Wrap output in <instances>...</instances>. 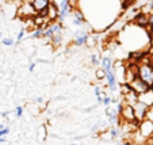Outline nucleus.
Here are the masks:
<instances>
[{
  "label": "nucleus",
  "mask_w": 153,
  "mask_h": 145,
  "mask_svg": "<svg viewBox=\"0 0 153 145\" xmlns=\"http://www.w3.org/2000/svg\"><path fill=\"white\" fill-rule=\"evenodd\" d=\"M137 76H138L142 81H145L148 86H150V87L153 88V64H148V62L140 64Z\"/></svg>",
  "instance_id": "obj_1"
},
{
  "label": "nucleus",
  "mask_w": 153,
  "mask_h": 145,
  "mask_svg": "<svg viewBox=\"0 0 153 145\" xmlns=\"http://www.w3.org/2000/svg\"><path fill=\"white\" fill-rule=\"evenodd\" d=\"M130 87H131V90H133L136 94H138V95H142V94L148 92L149 90H152V87L148 86L145 81H142L138 76H137V77L130 83Z\"/></svg>",
  "instance_id": "obj_2"
},
{
  "label": "nucleus",
  "mask_w": 153,
  "mask_h": 145,
  "mask_svg": "<svg viewBox=\"0 0 153 145\" xmlns=\"http://www.w3.org/2000/svg\"><path fill=\"white\" fill-rule=\"evenodd\" d=\"M133 107H134V111H136V118L138 122H142L145 119V117H148V113H149V109H150L149 106H146L142 102L136 103Z\"/></svg>",
  "instance_id": "obj_3"
},
{
  "label": "nucleus",
  "mask_w": 153,
  "mask_h": 145,
  "mask_svg": "<svg viewBox=\"0 0 153 145\" xmlns=\"http://www.w3.org/2000/svg\"><path fill=\"white\" fill-rule=\"evenodd\" d=\"M71 11H73V8L71 7L69 0H61L60 3V18H58V22H62L69 16Z\"/></svg>",
  "instance_id": "obj_4"
},
{
  "label": "nucleus",
  "mask_w": 153,
  "mask_h": 145,
  "mask_svg": "<svg viewBox=\"0 0 153 145\" xmlns=\"http://www.w3.org/2000/svg\"><path fill=\"white\" fill-rule=\"evenodd\" d=\"M58 18H60V6L56 1H52L49 11H48V19L50 23H56V22H58Z\"/></svg>",
  "instance_id": "obj_5"
},
{
  "label": "nucleus",
  "mask_w": 153,
  "mask_h": 145,
  "mask_svg": "<svg viewBox=\"0 0 153 145\" xmlns=\"http://www.w3.org/2000/svg\"><path fill=\"white\" fill-rule=\"evenodd\" d=\"M121 117L127 122H133V121H137L136 118V111H134V107L130 105H125L123 107V111L121 113Z\"/></svg>",
  "instance_id": "obj_6"
},
{
  "label": "nucleus",
  "mask_w": 153,
  "mask_h": 145,
  "mask_svg": "<svg viewBox=\"0 0 153 145\" xmlns=\"http://www.w3.org/2000/svg\"><path fill=\"white\" fill-rule=\"evenodd\" d=\"M88 39H90V34L85 33L83 29L77 30V31L75 33V45L76 46H83V45H85L87 42H88Z\"/></svg>",
  "instance_id": "obj_7"
},
{
  "label": "nucleus",
  "mask_w": 153,
  "mask_h": 145,
  "mask_svg": "<svg viewBox=\"0 0 153 145\" xmlns=\"http://www.w3.org/2000/svg\"><path fill=\"white\" fill-rule=\"evenodd\" d=\"M106 81H107V86L110 88L111 91L115 92L118 90V80H117V76H115V72L114 71H108L106 72Z\"/></svg>",
  "instance_id": "obj_8"
},
{
  "label": "nucleus",
  "mask_w": 153,
  "mask_h": 145,
  "mask_svg": "<svg viewBox=\"0 0 153 145\" xmlns=\"http://www.w3.org/2000/svg\"><path fill=\"white\" fill-rule=\"evenodd\" d=\"M53 0H33L31 4L33 7H34L35 12L37 14H39V12L45 11V10H48L50 7V4H52Z\"/></svg>",
  "instance_id": "obj_9"
},
{
  "label": "nucleus",
  "mask_w": 153,
  "mask_h": 145,
  "mask_svg": "<svg viewBox=\"0 0 153 145\" xmlns=\"http://www.w3.org/2000/svg\"><path fill=\"white\" fill-rule=\"evenodd\" d=\"M133 22L137 25V26H141V27H146L149 25V15L145 14L144 11L138 12V14L134 15L133 18Z\"/></svg>",
  "instance_id": "obj_10"
},
{
  "label": "nucleus",
  "mask_w": 153,
  "mask_h": 145,
  "mask_svg": "<svg viewBox=\"0 0 153 145\" xmlns=\"http://www.w3.org/2000/svg\"><path fill=\"white\" fill-rule=\"evenodd\" d=\"M140 132L144 136H150L153 133V121L150 119H144L142 122H140Z\"/></svg>",
  "instance_id": "obj_11"
},
{
  "label": "nucleus",
  "mask_w": 153,
  "mask_h": 145,
  "mask_svg": "<svg viewBox=\"0 0 153 145\" xmlns=\"http://www.w3.org/2000/svg\"><path fill=\"white\" fill-rule=\"evenodd\" d=\"M100 68H103L106 72H108V71H113L114 65H113V60H111L110 57H102V62H100Z\"/></svg>",
  "instance_id": "obj_12"
},
{
  "label": "nucleus",
  "mask_w": 153,
  "mask_h": 145,
  "mask_svg": "<svg viewBox=\"0 0 153 145\" xmlns=\"http://www.w3.org/2000/svg\"><path fill=\"white\" fill-rule=\"evenodd\" d=\"M73 18L77 20H80V22H83V23H85V15H84V12L81 11L79 7H76L75 10H73Z\"/></svg>",
  "instance_id": "obj_13"
},
{
  "label": "nucleus",
  "mask_w": 153,
  "mask_h": 145,
  "mask_svg": "<svg viewBox=\"0 0 153 145\" xmlns=\"http://www.w3.org/2000/svg\"><path fill=\"white\" fill-rule=\"evenodd\" d=\"M43 35H45V29H43V27H37V29L33 31L31 38H34V39H39V38H43Z\"/></svg>",
  "instance_id": "obj_14"
},
{
  "label": "nucleus",
  "mask_w": 153,
  "mask_h": 145,
  "mask_svg": "<svg viewBox=\"0 0 153 145\" xmlns=\"http://www.w3.org/2000/svg\"><path fill=\"white\" fill-rule=\"evenodd\" d=\"M50 42H52V45H54V46H60L61 42H62V33H60V34H56Z\"/></svg>",
  "instance_id": "obj_15"
},
{
  "label": "nucleus",
  "mask_w": 153,
  "mask_h": 145,
  "mask_svg": "<svg viewBox=\"0 0 153 145\" xmlns=\"http://www.w3.org/2000/svg\"><path fill=\"white\" fill-rule=\"evenodd\" d=\"M95 77L98 79V80L106 79V71H104L103 68H98V69L95 71Z\"/></svg>",
  "instance_id": "obj_16"
},
{
  "label": "nucleus",
  "mask_w": 153,
  "mask_h": 145,
  "mask_svg": "<svg viewBox=\"0 0 153 145\" xmlns=\"http://www.w3.org/2000/svg\"><path fill=\"white\" fill-rule=\"evenodd\" d=\"M102 60H99V57L96 54H91V64L95 65V67H98V65H100Z\"/></svg>",
  "instance_id": "obj_17"
},
{
  "label": "nucleus",
  "mask_w": 153,
  "mask_h": 145,
  "mask_svg": "<svg viewBox=\"0 0 153 145\" xmlns=\"http://www.w3.org/2000/svg\"><path fill=\"white\" fill-rule=\"evenodd\" d=\"M111 103H113V98H111V96H104L103 98V103H102V105H104V107H110V105Z\"/></svg>",
  "instance_id": "obj_18"
},
{
  "label": "nucleus",
  "mask_w": 153,
  "mask_h": 145,
  "mask_svg": "<svg viewBox=\"0 0 153 145\" xmlns=\"http://www.w3.org/2000/svg\"><path fill=\"white\" fill-rule=\"evenodd\" d=\"M1 44L6 45V46H12V45H14V39H12V38H3V39H1Z\"/></svg>",
  "instance_id": "obj_19"
},
{
  "label": "nucleus",
  "mask_w": 153,
  "mask_h": 145,
  "mask_svg": "<svg viewBox=\"0 0 153 145\" xmlns=\"http://www.w3.org/2000/svg\"><path fill=\"white\" fill-rule=\"evenodd\" d=\"M110 136H111V138H115V137H118L119 136V129L118 128H111V130H110Z\"/></svg>",
  "instance_id": "obj_20"
},
{
  "label": "nucleus",
  "mask_w": 153,
  "mask_h": 145,
  "mask_svg": "<svg viewBox=\"0 0 153 145\" xmlns=\"http://www.w3.org/2000/svg\"><path fill=\"white\" fill-rule=\"evenodd\" d=\"M15 115H16V118H22V115H23V107L22 106H18L15 109Z\"/></svg>",
  "instance_id": "obj_21"
},
{
  "label": "nucleus",
  "mask_w": 153,
  "mask_h": 145,
  "mask_svg": "<svg viewBox=\"0 0 153 145\" xmlns=\"http://www.w3.org/2000/svg\"><path fill=\"white\" fill-rule=\"evenodd\" d=\"M25 38V30H20L19 33H18V35H16V41H18V44H19L20 41Z\"/></svg>",
  "instance_id": "obj_22"
},
{
  "label": "nucleus",
  "mask_w": 153,
  "mask_h": 145,
  "mask_svg": "<svg viewBox=\"0 0 153 145\" xmlns=\"http://www.w3.org/2000/svg\"><path fill=\"white\" fill-rule=\"evenodd\" d=\"M8 133H10V128L8 126H6L3 130H0V138H1V137H6Z\"/></svg>",
  "instance_id": "obj_23"
},
{
  "label": "nucleus",
  "mask_w": 153,
  "mask_h": 145,
  "mask_svg": "<svg viewBox=\"0 0 153 145\" xmlns=\"http://www.w3.org/2000/svg\"><path fill=\"white\" fill-rule=\"evenodd\" d=\"M130 4H131V1H130V0H123V1H122V6H121V7H122V10L125 11L126 8H129Z\"/></svg>",
  "instance_id": "obj_24"
},
{
  "label": "nucleus",
  "mask_w": 153,
  "mask_h": 145,
  "mask_svg": "<svg viewBox=\"0 0 153 145\" xmlns=\"http://www.w3.org/2000/svg\"><path fill=\"white\" fill-rule=\"evenodd\" d=\"M72 23L75 25V26H77V27H83L84 25H85V23H83V22H80V20L75 19V18H73V19H72Z\"/></svg>",
  "instance_id": "obj_25"
},
{
  "label": "nucleus",
  "mask_w": 153,
  "mask_h": 145,
  "mask_svg": "<svg viewBox=\"0 0 153 145\" xmlns=\"http://www.w3.org/2000/svg\"><path fill=\"white\" fill-rule=\"evenodd\" d=\"M95 95H96V98H100V96H103V94H102L100 87H99V86H95Z\"/></svg>",
  "instance_id": "obj_26"
},
{
  "label": "nucleus",
  "mask_w": 153,
  "mask_h": 145,
  "mask_svg": "<svg viewBox=\"0 0 153 145\" xmlns=\"http://www.w3.org/2000/svg\"><path fill=\"white\" fill-rule=\"evenodd\" d=\"M35 65H37V62H31V64L29 65V71H30V72H33V71L35 69Z\"/></svg>",
  "instance_id": "obj_27"
},
{
  "label": "nucleus",
  "mask_w": 153,
  "mask_h": 145,
  "mask_svg": "<svg viewBox=\"0 0 153 145\" xmlns=\"http://www.w3.org/2000/svg\"><path fill=\"white\" fill-rule=\"evenodd\" d=\"M149 26H152V27H153V14H150V15H149Z\"/></svg>",
  "instance_id": "obj_28"
},
{
  "label": "nucleus",
  "mask_w": 153,
  "mask_h": 145,
  "mask_svg": "<svg viewBox=\"0 0 153 145\" xmlns=\"http://www.w3.org/2000/svg\"><path fill=\"white\" fill-rule=\"evenodd\" d=\"M1 115H3V117H7V115H10V111H6V113H3V114H1Z\"/></svg>",
  "instance_id": "obj_29"
},
{
  "label": "nucleus",
  "mask_w": 153,
  "mask_h": 145,
  "mask_svg": "<svg viewBox=\"0 0 153 145\" xmlns=\"http://www.w3.org/2000/svg\"><path fill=\"white\" fill-rule=\"evenodd\" d=\"M0 142H6V137H1V138H0Z\"/></svg>",
  "instance_id": "obj_30"
},
{
  "label": "nucleus",
  "mask_w": 153,
  "mask_h": 145,
  "mask_svg": "<svg viewBox=\"0 0 153 145\" xmlns=\"http://www.w3.org/2000/svg\"><path fill=\"white\" fill-rule=\"evenodd\" d=\"M4 128H6V126H4V125H3V123H0V130H3V129H4Z\"/></svg>",
  "instance_id": "obj_31"
},
{
  "label": "nucleus",
  "mask_w": 153,
  "mask_h": 145,
  "mask_svg": "<svg viewBox=\"0 0 153 145\" xmlns=\"http://www.w3.org/2000/svg\"><path fill=\"white\" fill-rule=\"evenodd\" d=\"M37 102L38 103H42V98H37Z\"/></svg>",
  "instance_id": "obj_32"
},
{
  "label": "nucleus",
  "mask_w": 153,
  "mask_h": 145,
  "mask_svg": "<svg viewBox=\"0 0 153 145\" xmlns=\"http://www.w3.org/2000/svg\"><path fill=\"white\" fill-rule=\"evenodd\" d=\"M0 39H3V33L0 31Z\"/></svg>",
  "instance_id": "obj_33"
},
{
  "label": "nucleus",
  "mask_w": 153,
  "mask_h": 145,
  "mask_svg": "<svg viewBox=\"0 0 153 145\" xmlns=\"http://www.w3.org/2000/svg\"><path fill=\"white\" fill-rule=\"evenodd\" d=\"M71 145H77V144H71Z\"/></svg>",
  "instance_id": "obj_34"
},
{
  "label": "nucleus",
  "mask_w": 153,
  "mask_h": 145,
  "mask_svg": "<svg viewBox=\"0 0 153 145\" xmlns=\"http://www.w3.org/2000/svg\"><path fill=\"white\" fill-rule=\"evenodd\" d=\"M117 145H121V144H119V142H118V144H117Z\"/></svg>",
  "instance_id": "obj_35"
},
{
  "label": "nucleus",
  "mask_w": 153,
  "mask_h": 145,
  "mask_svg": "<svg viewBox=\"0 0 153 145\" xmlns=\"http://www.w3.org/2000/svg\"><path fill=\"white\" fill-rule=\"evenodd\" d=\"M0 115H1V114H0Z\"/></svg>",
  "instance_id": "obj_36"
}]
</instances>
